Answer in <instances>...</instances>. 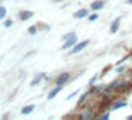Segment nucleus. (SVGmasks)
Listing matches in <instances>:
<instances>
[{
    "mask_svg": "<svg viewBox=\"0 0 132 120\" xmlns=\"http://www.w3.org/2000/svg\"><path fill=\"white\" fill-rule=\"evenodd\" d=\"M29 31H30V34H36V27H30Z\"/></svg>",
    "mask_w": 132,
    "mask_h": 120,
    "instance_id": "nucleus-14",
    "label": "nucleus"
},
{
    "mask_svg": "<svg viewBox=\"0 0 132 120\" xmlns=\"http://www.w3.org/2000/svg\"><path fill=\"white\" fill-rule=\"evenodd\" d=\"M128 3H131V4H132V0H129V2H128Z\"/></svg>",
    "mask_w": 132,
    "mask_h": 120,
    "instance_id": "nucleus-16",
    "label": "nucleus"
},
{
    "mask_svg": "<svg viewBox=\"0 0 132 120\" xmlns=\"http://www.w3.org/2000/svg\"><path fill=\"white\" fill-rule=\"evenodd\" d=\"M123 106H126L125 102H119V103H115L114 106H112V109H118V107H123Z\"/></svg>",
    "mask_w": 132,
    "mask_h": 120,
    "instance_id": "nucleus-11",
    "label": "nucleus"
},
{
    "mask_svg": "<svg viewBox=\"0 0 132 120\" xmlns=\"http://www.w3.org/2000/svg\"><path fill=\"white\" fill-rule=\"evenodd\" d=\"M43 78H44V74H40V75H37V76L34 78V81H33V82H31V85L34 86L36 83H37V82H40V81L43 79Z\"/></svg>",
    "mask_w": 132,
    "mask_h": 120,
    "instance_id": "nucleus-9",
    "label": "nucleus"
},
{
    "mask_svg": "<svg viewBox=\"0 0 132 120\" xmlns=\"http://www.w3.org/2000/svg\"><path fill=\"white\" fill-rule=\"evenodd\" d=\"M95 79H97V76H94V78H91V81H89V85H92V83L95 82Z\"/></svg>",
    "mask_w": 132,
    "mask_h": 120,
    "instance_id": "nucleus-15",
    "label": "nucleus"
},
{
    "mask_svg": "<svg viewBox=\"0 0 132 120\" xmlns=\"http://www.w3.org/2000/svg\"><path fill=\"white\" fill-rule=\"evenodd\" d=\"M33 109H34V106H26V107L21 110V113H23V114H27V113H30V112H33Z\"/></svg>",
    "mask_w": 132,
    "mask_h": 120,
    "instance_id": "nucleus-10",
    "label": "nucleus"
},
{
    "mask_svg": "<svg viewBox=\"0 0 132 120\" xmlns=\"http://www.w3.org/2000/svg\"><path fill=\"white\" fill-rule=\"evenodd\" d=\"M87 14H88V12H87L85 9H81V10H78V12L74 14V17L75 18H82V17H85Z\"/></svg>",
    "mask_w": 132,
    "mask_h": 120,
    "instance_id": "nucleus-4",
    "label": "nucleus"
},
{
    "mask_svg": "<svg viewBox=\"0 0 132 120\" xmlns=\"http://www.w3.org/2000/svg\"><path fill=\"white\" fill-rule=\"evenodd\" d=\"M60 91H61V85H58L55 89H53V91L50 92V95H48V99H53V97H54V96H55V95H57Z\"/></svg>",
    "mask_w": 132,
    "mask_h": 120,
    "instance_id": "nucleus-5",
    "label": "nucleus"
},
{
    "mask_svg": "<svg viewBox=\"0 0 132 120\" xmlns=\"http://www.w3.org/2000/svg\"><path fill=\"white\" fill-rule=\"evenodd\" d=\"M75 43H77V37H75V34H74V35H71V37H70V40L63 45V48H64V49H67V48H70V47H72Z\"/></svg>",
    "mask_w": 132,
    "mask_h": 120,
    "instance_id": "nucleus-2",
    "label": "nucleus"
},
{
    "mask_svg": "<svg viewBox=\"0 0 132 120\" xmlns=\"http://www.w3.org/2000/svg\"><path fill=\"white\" fill-rule=\"evenodd\" d=\"M88 44H89V41H84V43L77 44V45H75L74 48H72V51H71V52H72V54H77V52H80L81 49H84V48H85V47L88 45Z\"/></svg>",
    "mask_w": 132,
    "mask_h": 120,
    "instance_id": "nucleus-1",
    "label": "nucleus"
},
{
    "mask_svg": "<svg viewBox=\"0 0 132 120\" xmlns=\"http://www.w3.org/2000/svg\"><path fill=\"white\" fill-rule=\"evenodd\" d=\"M4 16H6V9L0 7V18H4Z\"/></svg>",
    "mask_w": 132,
    "mask_h": 120,
    "instance_id": "nucleus-12",
    "label": "nucleus"
},
{
    "mask_svg": "<svg viewBox=\"0 0 132 120\" xmlns=\"http://www.w3.org/2000/svg\"><path fill=\"white\" fill-rule=\"evenodd\" d=\"M68 78H70V75L68 74H63L61 76H58V79H57V83L58 85H64V83L68 81Z\"/></svg>",
    "mask_w": 132,
    "mask_h": 120,
    "instance_id": "nucleus-3",
    "label": "nucleus"
},
{
    "mask_svg": "<svg viewBox=\"0 0 132 120\" xmlns=\"http://www.w3.org/2000/svg\"><path fill=\"white\" fill-rule=\"evenodd\" d=\"M98 18V16L97 14H92V16H89V21H95Z\"/></svg>",
    "mask_w": 132,
    "mask_h": 120,
    "instance_id": "nucleus-13",
    "label": "nucleus"
},
{
    "mask_svg": "<svg viewBox=\"0 0 132 120\" xmlns=\"http://www.w3.org/2000/svg\"><path fill=\"white\" fill-rule=\"evenodd\" d=\"M118 27H119V18H117V20L112 23V26H111V33H117Z\"/></svg>",
    "mask_w": 132,
    "mask_h": 120,
    "instance_id": "nucleus-7",
    "label": "nucleus"
},
{
    "mask_svg": "<svg viewBox=\"0 0 132 120\" xmlns=\"http://www.w3.org/2000/svg\"><path fill=\"white\" fill-rule=\"evenodd\" d=\"M31 16H33L31 12H23V13L20 14V18H21V20H29Z\"/></svg>",
    "mask_w": 132,
    "mask_h": 120,
    "instance_id": "nucleus-6",
    "label": "nucleus"
},
{
    "mask_svg": "<svg viewBox=\"0 0 132 120\" xmlns=\"http://www.w3.org/2000/svg\"><path fill=\"white\" fill-rule=\"evenodd\" d=\"M91 7L94 10H100V9H102V2H100V0H98V2H94V3L91 4Z\"/></svg>",
    "mask_w": 132,
    "mask_h": 120,
    "instance_id": "nucleus-8",
    "label": "nucleus"
}]
</instances>
